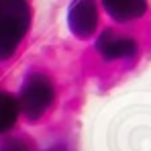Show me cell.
I'll return each instance as SVG.
<instances>
[{
    "instance_id": "cell-1",
    "label": "cell",
    "mask_w": 151,
    "mask_h": 151,
    "mask_svg": "<svg viewBox=\"0 0 151 151\" xmlns=\"http://www.w3.org/2000/svg\"><path fill=\"white\" fill-rule=\"evenodd\" d=\"M19 100L21 116H25L29 123H39L49 112L57 98L55 82L43 70H31L27 72L19 92L14 94Z\"/></svg>"
},
{
    "instance_id": "cell-8",
    "label": "cell",
    "mask_w": 151,
    "mask_h": 151,
    "mask_svg": "<svg viewBox=\"0 0 151 151\" xmlns=\"http://www.w3.org/2000/svg\"><path fill=\"white\" fill-rule=\"evenodd\" d=\"M45 151H68V145H63V143H53V145L47 147Z\"/></svg>"
},
{
    "instance_id": "cell-3",
    "label": "cell",
    "mask_w": 151,
    "mask_h": 151,
    "mask_svg": "<svg viewBox=\"0 0 151 151\" xmlns=\"http://www.w3.org/2000/svg\"><path fill=\"white\" fill-rule=\"evenodd\" d=\"M65 25L80 41H90L100 31V6L92 0H78L68 6Z\"/></svg>"
},
{
    "instance_id": "cell-6",
    "label": "cell",
    "mask_w": 151,
    "mask_h": 151,
    "mask_svg": "<svg viewBox=\"0 0 151 151\" xmlns=\"http://www.w3.org/2000/svg\"><path fill=\"white\" fill-rule=\"evenodd\" d=\"M19 119H21V108L17 96L8 90H0V139L8 137V133L17 127Z\"/></svg>"
},
{
    "instance_id": "cell-5",
    "label": "cell",
    "mask_w": 151,
    "mask_h": 151,
    "mask_svg": "<svg viewBox=\"0 0 151 151\" xmlns=\"http://www.w3.org/2000/svg\"><path fill=\"white\" fill-rule=\"evenodd\" d=\"M100 8L108 14V19L116 25H127L139 21L147 12V2L143 0H102Z\"/></svg>"
},
{
    "instance_id": "cell-7",
    "label": "cell",
    "mask_w": 151,
    "mask_h": 151,
    "mask_svg": "<svg viewBox=\"0 0 151 151\" xmlns=\"http://www.w3.org/2000/svg\"><path fill=\"white\" fill-rule=\"evenodd\" d=\"M0 151H31V145L23 137H4L0 139Z\"/></svg>"
},
{
    "instance_id": "cell-4",
    "label": "cell",
    "mask_w": 151,
    "mask_h": 151,
    "mask_svg": "<svg viewBox=\"0 0 151 151\" xmlns=\"http://www.w3.org/2000/svg\"><path fill=\"white\" fill-rule=\"evenodd\" d=\"M139 49L137 41L127 35V33H121L112 27H106L98 31V35L94 37V51L98 53V57L112 63V61H125V59H131Z\"/></svg>"
},
{
    "instance_id": "cell-2",
    "label": "cell",
    "mask_w": 151,
    "mask_h": 151,
    "mask_svg": "<svg viewBox=\"0 0 151 151\" xmlns=\"http://www.w3.org/2000/svg\"><path fill=\"white\" fill-rule=\"evenodd\" d=\"M33 23V8L25 0H0V61L14 57Z\"/></svg>"
}]
</instances>
